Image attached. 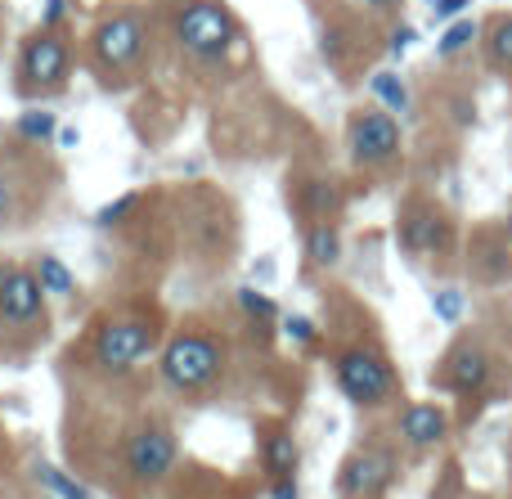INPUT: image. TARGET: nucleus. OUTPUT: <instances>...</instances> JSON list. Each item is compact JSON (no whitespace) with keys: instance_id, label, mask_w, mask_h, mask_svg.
<instances>
[{"instance_id":"1","label":"nucleus","mask_w":512,"mask_h":499,"mask_svg":"<svg viewBox=\"0 0 512 499\" xmlns=\"http://www.w3.org/2000/svg\"><path fill=\"white\" fill-rule=\"evenodd\" d=\"M221 374H225V347L212 333H176L162 347V383L171 392L198 396L221 383Z\"/></svg>"},{"instance_id":"2","label":"nucleus","mask_w":512,"mask_h":499,"mask_svg":"<svg viewBox=\"0 0 512 499\" xmlns=\"http://www.w3.org/2000/svg\"><path fill=\"white\" fill-rule=\"evenodd\" d=\"M171 27H176L180 50L203 63L221 59V54L239 41V18H234L230 5H221V0H189V5L176 9Z\"/></svg>"},{"instance_id":"3","label":"nucleus","mask_w":512,"mask_h":499,"mask_svg":"<svg viewBox=\"0 0 512 499\" xmlns=\"http://www.w3.org/2000/svg\"><path fill=\"white\" fill-rule=\"evenodd\" d=\"M333 374H337L342 396L351 405H360V410H378V405L391 396V387H396V374H391L387 356H382L378 347L342 351V356H337V365H333Z\"/></svg>"},{"instance_id":"4","label":"nucleus","mask_w":512,"mask_h":499,"mask_svg":"<svg viewBox=\"0 0 512 499\" xmlns=\"http://www.w3.org/2000/svg\"><path fill=\"white\" fill-rule=\"evenodd\" d=\"M68 68H72V50L59 32H36L23 41L18 50V86L23 95H41V90H59L68 81Z\"/></svg>"},{"instance_id":"5","label":"nucleus","mask_w":512,"mask_h":499,"mask_svg":"<svg viewBox=\"0 0 512 499\" xmlns=\"http://www.w3.org/2000/svg\"><path fill=\"white\" fill-rule=\"evenodd\" d=\"M90 54L108 72H131L144 59V18L135 9H117L90 36Z\"/></svg>"},{"instance_id":"6","label":"nucleus","mask_w":512,"mask_h":499,"mask_svg":"<svg viewBox=\"0 0 512 499\" xmlns=\"http://www.w3.org/2000/svg\"><path fill=\"white\" fill-rule=\"evenodd\" d=\"M176 455H180V441L171 437V428H162V423H140V428L122 441L126 473L144 486L162 482V477L176 468Z\"/></svg>"},{"instance_id":"7","label":"nucleus","mask_w":512,"mask_h":499,"mask_svg":"<svg viewBox=\"0 0 512 499\" xmlns=\"http://www.w3.org/2000/svg\"><path fill=\"white\" fill-rule=\"evenodd\" d=\"M346 149L351 162L360 167H382L400 153V117H391L387 108H364L351 117V131H346Z\"/></svg>"},{"instance_id":"8","label":"nucleus","mask_w":512,"mask_h":499,"mask_svg":"<svg viewBox=\"0 0 512 499\" xmlns=\"http://www.w3.org/2000/svg\"><path fill=\"white\" fill-rule=\"evenodd\" d=\"M149 351H153V324L135 320V315L104 324V329L95 333V360L108 369V374H126V369H135Z\"/></svg>"},{"instance_id":"9","label":"nucleus","mask_w":512,"mask_h":499,"mask_svg":"<svg viewBox=\"0 0 512 499\" xmlns=\"http://www.w3.org/2000/svg\"><path fill=\"white\" fill-rule=\"evenodd\" d=\"M36 320H45V288L36 270L0 266V324L5 329H32Z\"/></svg>"},{"instance_id":"10","label":"nucleus","mask_w":512,"mask_h":499,"mask_svg":"<svg viewBox=\"0 0 512 499\" xmlns=\"http://www.w3.org/2000/svg\"><path fill=\"white\" fill-rule=\"evenodd\" d=\"M396 482V455L382 446L355 450L337 473V495L342 499H378L387 486Z\"/></svg>"},{"instance_id":"11","label":"nucleus","mask_w":512,"mask_h":499,"mask_svg":"<svg viewBox=\"0 0 512 499\" xmlns=\"http://www.w3.org/2000/svg\"><path fill=\"white\" fill-rule=\"evenodd\" d=\"M490 378V351L481 347L477 338H463L454 342V351L445 356L441 365V387H450V392H481Z\"/></svg>"},{"instance_id":"12","label":"nucleus","mask_w":512,"mask_h":499,"mask_svg":"<svg viewBox=\"0 0 512 499\" xmlns=\"http://www.w3.org/2000/svg\"><path fill=\"white\" fill-rule=\"evenodd\" d=\"M445 243H450V221L436 207H409L400 221V248L423 257V252H441Z\"/></svg>"},{"instance_id":"13","label":"nucleus","mask_w":512,"mask_h":499,"mask_svg":"<svg viewBox=\"0 0 512 499\" xmlns=\"http://www.w3.org/2000/svg\"><path fill=\"white\" fill-rule=\"evenodd\" d=\"M450 437V414L441 405H409L400 414V441L414 450H432Z\"/></svg>"},{"instance_id":"14","label":"nucleus","mask_w":512,"mask_h":499,"mask_svg":"<svg viewBox=\"0 0 512 499\" xmlns=\"http://www.w3.org/2000/svg\"><path fill=\"white\" fill-rule=\"evenodd\" d=\"M297 459H301V450L288 432H274V437L265 441V473H270L274 482H283V477L297 473Z\"/></svg>"},{"instance_id":"15","label":"nucleus","mask_w":512,"mask_h":499,"mask_svg":"<svg viewBox=\"0 0 512 499\" xmlns=\"http://www.w3.org/2000/svg\"><path fill=\"white\" fill-rule=\"evenodd\" d=\"M306 257L315 270L337 266V257H342V234H337L333 225H315V230L306 234Z\"/></svg>"},{"instance_id":"16","label":"nucleus","mask_w":512,"mask_h":499,"mask_svg":"<svg viewBox=\"0 0 512 499\" xmlns=\"http://www.w3.org/2000/svg\"><path fill=\"white\" fill-rule=\"evenodd\" d=\"M369 90H373V99H378V108H387L391 117L409 108V86L400 81V72H373Z\"/></svg>"},{"instance_id":"17","label":"nucleus","mask_w":512,"mask_h":499,"mask_svg":"<svg viewBox=\"0 0 512 499\" xmlns=\"http://www.w3.org/2000/svg\"><path fill=\"white\" fill-rule=\"evenodd\" d=\"M477 36H481L477 18H454V23H445V32L436 36V54H441V59H459Z\"/></svg>"},{"instance_id":"18","label":"nucleus","mask_w":512,"mask_h":499,"mask_svg":"<svg viewBox=\"0 0 512 499\" xmlns=\"http://www.w3.org/2000/svg\"><path fill=\"white\" fill-rule=\"evenodd\" d=\"M486 59L490 68L512 72V14H499L486 32Z\"/></svg>"},{"instance_id":"19","label":"nucleus","mask_w":512,"mask_h":499,"mask_svg":"<svg viewBox=\"0 0 512 499\" xmlns=\"http://www.w3.org/2000/svg\"><path fill=\"white\" fill-rule=\"evenodd\" d=\"M14 131H18V140L45 144V140H54V135H59V117H54L50 108H27V113L14 122Z\"/></svg>"},{"instance_id":"20","label":"nucleus","mask_w":512,"mask_h":499,"mask_svg":"<svg viewBox=\"0 0 512 499\" xmlns=\"http://www.w3.org/2000/svg\"><path fill=\"white\" fill-rule=\"evenodd\" d=\"M36 482L50 486L54 499H95V495L86 491V486L77 482V477H68L63 468H54V464H36Z\"/></svg>"},{"instance_id":"21","label":"nucleus","mask_w":512,"mask_h":499,"mask_svg":"<svg viewBox=\"0 0 512 499\" xmlns=\"http://www.w3.org/2000/svg\"><path fill=\"white\" fill-rule=\"evenodd\" d=\"M36 279H41V288H45V293H54V297H68L72 288H77L72 270L63 266L59 257H41V261H36Z\"/></svg>"},{"instance_id":"22","label":"nucleus","mask_w":512,"mask_h":499,"mask_svg":"<svg viewBox=\"0 0 512 499\" xmlns=\"http://www.w3.org/2000/svg\"><path fill=\"white\" fill-rule=\"evenodd\" d=\"M239 306H243V315H248V320H261V324H270L274 315V302L265 293H256V288H239Z\"/></svg>"},{"instance_id":"23","label":"nucleus","mask_w":512,"mask_h":499,"mask_svg":"<svg viewBox=\"0 0 512 499\" xmlns=\"http://www.w3.org/2000/svg\"><path fill=\"white\" fill-rule=\"evenodd\" d=\"M432 306H436V320L459 324V315H463V293H459V288H436Z\"/></svg>"},{"instance_id":"24","label":"nucleus","mask_w":512,"mask_h":499,"mask_svg":"<svg viewBox=\"0 0 512 499\" xmlns=\"http://www.w3.org/2000/svg\"><path fill=\"white\" fill-rule=\"evenodd\" d=\"M427 9H432L436 23H454V18H463L472 9V0H427Z\"/></svg>"},{"instance_id":"25","label":"nucleus","mask_w":512,"mask_h":499,"mask_svg":"<svg viewBox=\"0 0 512 499\" xmlns=\"http://www.w3.org/2000/svg\"><path fill=\"white\" fill-rule=\"evenodd\" d=\"M283 333H288V342H315V324L306 315H283Z\"/></svg>"},{"instance_id":"26","label":"nucleus","mask_w":512,"mask_h":499,"mask_svg":"<svg viewBox=\"0 0 512 499\" xmlns=\"http://www.w3.org/2000/svg\"><path fill=\"white\" fill-rule=\"evenodd\" d=\"M14 203H18V189H14V180L0 171V230L14 221Z\"/></svg>"},{"instance_id":"27","label":"nucleus","mask_w":512,"mask_h":499,"mask_svg":"<svg viewBox=\"0 0 512 499\" xmlns=\"http://www.w3.org/2000/svg\"><path fill=\"white\" fill-rule=\"evenodd\" d=\"M306 194H310V212H333V207H337L333 185H310Z\"/></svg>"},{"instance_id":"28","label":"nucleus","mask_w":512,"mask_h":499,"mask_svg":"<svg viewBox=\"0 0 512 499\" xmlns=\"http://www.w3.org/2000/svg\"><path fill=\"white\" fill-rule=\"evenodd\" d=\"M131 207H135V194H122V198H117V203H108L104 212H99V225H117L126 212H131Z\"/></svg>"},{"instance_id":"29","label":"nucleus","mask_w":512,"mask_h":499,"mask_svg":"<svg viewBox=\"0 0 512 499\" xmlns=\"http://www.w3.org/2000/svg\"><path fill=\"white\" fill-rule=\"evenodd\" d=\"M63 23V0H45V14H41V27L45 32H54V27Z\"/></svg>"},{"instance_id":"30","label":"nucleus","mask_w":512,"mask_h":499,"mask_svg":"<svg viewBox=\"0 0 512 499\" xmlns=\"http://www.w3.org/2000/svg\"><path fill=\"white\" fill-rule=\"evenodd\" d=\"M414 27H396V32H391V54H405L409 45H414Z\"/></svg>"},{"instance_id":"31","label":"nucleus","mask_w":512,"mask_h":499,"mask_svg":"<svg viewBox=\"0 0 512 499\" xmlns=\"http://www.w3.org/2000/svg\"><path fill=\"white\" fill-rule=\"evenodd\" d=\"M274 499H297V482H292V477L274 482Z\"/></svg>"},{"instance_id":"32","label":"nucleus","mask_w":512,"mask_h":499,"mask_svg":"<svg viewBox=\"0 0 512 499\" xmlns=\"http://www.w3.org/2000/svg\"><path fill=\"white\" fill-rule=\"evenodd\" d=\"M59 144H63V149H77V144H81V131H72V126H63V131H59Z\"/></svg>"},{"instance_id":"33","label":"nucleus","mask_w":512,"mask_h":499,"mask_svg":"<svg viewBox=\"0 0 512 499\" xmlns=\"http://www.w3.org/2000/svg\"><path fill=\"white\" fill-rule=\"evenodd\" d=\"M256 275L270 279V275H274V261H270V257H261V261H256Z\"/></svg>"},{"instance_id":"34","label":"nucleus","mask_w":512,"mask_h":499,"mask_svg":"<svg viewBox=\"0 0 512 499\" xmlns=\"http://www.w3.org/2000/svg\"><path fill=\"white\" fill-rule=\"evenodd\" d=\"M360 5H369V9H391V5H400V0H360Z\"/></svg>"},{"instance_id":"35","label":"nucleus","mask_w":512,"mask_h":499,"mask_svg":"<svg viewBox=\"0 0 512 499\" xmlns=\"http://www.w3.org/2000/svg\"><path fill=\"white\" fill-rule=\"evenodd\" d=\"M508 464H512V437H508Z\"/></svg>"},{"instance_id":"36","label":"nucleus","mask_w":512,"mask_h":499,"mask_svg":"<svg viewBox=\"0 0 512 499\" xmlns=\"http://www.w3.org/2000/svg\"><path fill=\"white\" fill-rule=\"evenodd\" d=\"M508 234H512V216H508Z\"/></svg>"},{"instance_id":"37","label":"nucleus","mask_w":512,"mask_h":499,"mask_svg":"<svg viewBox=\"0 0 512 499\" xmlns=\"http://www.w3.org/2000/svg\"><path fill=\"white\" fill-rule=\"evenodd\" d=\"M45 499H54V495H45Z\"/></svg>"}]
</instances>
